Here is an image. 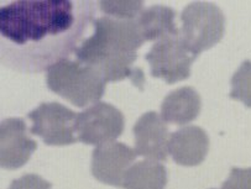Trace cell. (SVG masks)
Wrapping results in <instances>:
<instances>
[{"label":"cell","mask_w":251,"mask_h":189,"mask_svg":"<svg viewBox=\"0 0 251 189\" xmlns=\"http://www.w3.org/2000/svg\"><path fill=\"white\" fill-rule=\"evenodd\" d=\"M179 37L187 48L198 57L222 40L226 30V18L215 4L194 1L181 13Z\"/></svg>","instance_id":"277c9868"},{"label":"cell","mask_w":251,"mask_h":189,"mask_svg":"<svg viewBox=\"0 0 251 189\" xmlns=\"http://www.w3.org/2000/svg\"><path fill=\"white\" fill-rule=\"evenodd\" d=\"M78 114L60 103H42L27 114L32 121L30 132L50 146H65L78 141L75 121Z\"/></svg>","instance_id":"8992f818"},{"label":"cell","mask_w":251,"mask_h":189,"mask_svg":"<svg viewBox=\"0 0 251 189\" xmlns=\"http://www.w3.org/2000/svg\"><path fill=\"white\" fill-rule=\"evenodd\" d=\"M167 169L157 161L143 160L132 165L123 183L125 189H165Z\"/></svg>","instance_id":"5bb4252c"},{"label":"cell","mask_w":251,"mask_h":189,"mask_svg":"<svg viewBox=\"0 0 251 189\" xmlns=\"http://www.w3.org/2000/svg\"><path fill=\"white\" fill-rule=\"evenodd\" d=\"M222 189H251V167L231 168L230 174L223 183Z\"/></svg>","instance_id":"e0dca14e"},{"label":"cell","mask_w":251,"mask_h":189,"mask_svg":"<svg viewBox=\"0 0 251 189\" xmlns=\"http://www.w3.org/2000/svg\"><path fill=\"white\" fill-rule=\"evenodd\" d=\"M229 96L251 108V61H244L231 77V92Z\"/></svg>","instance_id":"9a60e30c"},{"label":"cell","mask_w":251,"mask_h":189,"mask_svg":"<svg viewBox=\"0 0 251 189\" xmlns=\"http://www.w3.org/2000/svg\"><path fill=\"white\" fill-rule=\"evenodd\" d=\"M196 58L197 56L187 48L179 35L157 41L145 56L151 67V75L162 78L169 84L187 79Z\"/></svg>","instance_id":"52a82bcc"},{"label":"cell","mask_w":251,"mask_h":189,"mask_svg":"<svg viewBox=\"0 0 251 189\" xmlns=\"http://www.w3.org/2000/svg\"><path fill=\"white\" fill-rule=\"evenodd\" d=\"M202 108L201 95L192 87L172 91L165 96L161 105V117L166 122L187 125L197 119Z\"/></svg>","instance_id":"7c38bea8"},{"label":"cell","mask_w":251,"mask_h":189,"mask_svg":"<svg viewBox=\"0 0 251 189\" xmlns=\"http://www.w3.org/2000/svg\"><path fill=\"white\" fill-rule=\"evenodd\" d=\"M208 151L209 138L202 127L183 126L170 138L169 153L179 166H198L204 161Z\"/></svg>","instance_id":"8fae6325"},{"label":"cell","mask_w":251,"mask_h":189,"mask_svg":"<svg viewBox=\"0 0 251 189\" xmlns=\"http://www.w3.org/2000/svg\"><path fill=\"white\" fill-rule=\"evenodd\" d=\"M93 1L21 0L0 9L1 63L42 72L67 60L93 21Z\"/></svg>","instance_id":"6da1fadb"},{"label":"cell","mask_w":251,"mask_h":189,"mask_svg":"<svg viewBox=\"0 0 251 189\" xmlns=\"http://www.w3.org/2000/svg\"><path fill=\"white\" fill-rule=\"evenodd\" d=\"M37 142L26 135V124L19 118H9L0 124V166L18 169L30 160Z\"/></svg>","instance_id":"9c48e42d"},{"label":"cell","mask_w":251,"mask_h":189,"mask_svg":"<svg viewBox=\"0 0 251 189\" xmlns=\"http://www.w3.org/2000/svg\"><path fill=\"white\" fill-rule=\"evenodd\" d=\"M123 113L111 104L99 101L79 113L75 121L78 141L87 145L114 142L124 131Z\"/></svg>","instance_id":"5b68a950"},{"label":"cell","mask_w":251,"mask_h":189,"mask_svg":"<svg viewBox=\"0 0 251 189\" xmlns=\"http://www.w3.org/2000/svg\"><path fill=\"white\" fill-rule=\"evenodd\" d=\"M213 189H214V188H213Z\"/></svg>","instance_id":"d6986e66"},{"label":"cell","mask_w":251,"mask_h":189,"mask_svg":"<svg viewBox=\"0 0 251 189\" xmlns=\"http://www.w3.org/2000/svg\"><path fill=\"white\" fill-rule=\"evenodd\" d=\"M135 158V150L123 142L114 141L97 146L92 153V174L104 184L123 187L125 174Z\"/></svg>","instance_id":"ba28073f"},{"label":"cell","mask_w":251,"mask_h":189,"mask_svg":"<svg viewBox=\"0 0 251 189\" xmlns=\"http://www.w3.org/2000/svg\"><path fill=\"white\" fill-rule=\"evenodd\" d=\"M47 87L73 105L84 108L100 101L105 79L99 71L80 61L65 60L47 71Z\"/></svg>","instance_id":"3957f363"},{"label":"cell","mask_w":251,"mask_h":189,"mask_svg":"<svg viewBox=\"0 0 251 189\" xmlns=\"http://www.w3.org/2000/svg\"><path fill=\"white\" fill-rule=\"evenodd\" d=\"M9 189H51V183L37 174H25L14 179Z\"/></svg>","instance_id":"ac0fdd59"},{"label":"cell","mask_w":251,"mask_h":189,"mask_svg":"<svg viewBox=\"0 0 251 189\" xmlns=\"http://www.w3.org/2000/svg\"><path fill=\"white\" fill-rule=\"evenodd\" d=\"M176 11L169 6L153 5L146 9L136 19L139 29L145 41H160L167 37L178 36L175 19Z\"/></svg>","instance_id":"4fadbf2b"},{"label":"cell","mask_w":251,"mask_h":189,"mask_svg":"<svg viewBox=\"0 0 251 189\" xmlns=\"http://www.w3.org/2000/svg\"><path fill=\"white\" fill-rule=\"evenodd\" d=\"M100 10L105 16L134 20L144 11L143 1H99Z\"/></svg>","instance_id":"2e32d148"},{"label":"cell","mask_w":251,"mask_h":189,"mask_svg":"<svg viewBox=\"0 0 251 189\" xmlns=\"http://www.w3.org/2000/svg\"><path fill=\"white\" fill-rule=\"evenodd\" d=\"M94 34L80 44L75 57L82 63L96 68L105 82H119L129 78L135 87L143 89L145 75L135 68L136 51L144 45L136 19L125 20L101 16L93 21Z\"/></svg>","instance_id":"7a4b0ae2"},{"label":"cell","mask_w":251,"mask_h":189,"mask_svg":"<svg viewBox=\"0 0 251 189\" xmlns=\"http://www.w3.org/2000/svg\"><path fill=\"white\" fill-rule=\"evenodd\" d=\"M132 131L136 155L157 162L166 161L171 135L161 115L156 112L145 113L135 122Z\"/></svg>","instance_id":"30bf717a"}]
</instances>
